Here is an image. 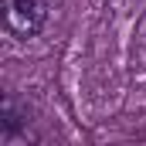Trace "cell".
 I'll list each match as a JSON object with an SVG mask.
<instances>
[{
    "label": "cell",
    "mask_w": 146,
    "mask_h": 146,
    "mask_svg": "<svg viewBox=\"0 0 146 146\" xmlns=\"http://www.w3.org/2000/svg\"><path fill=\"white\" fill-rule=\"evenodd\" d=\"M48 21V10L41 0H7V24H10V34L17 37H34L41 34Z\"/></svg>",
    "instance_id": "6da1fadb"
},
{
    "label": "cell",
    "mask_w": 146,
    "mask_h": 146,
    "mask_svg": "<svg viewBox=\"0 0 146 146\" xmlns=\"http://www.w3.org/2000/svg\"><path fill=\"white\" fill-rule=\"evenodd\" d=\"M21 115L14 112V102L10 99H3V106H0V139H10V136H17L21 133Z\"/></svg>",
    "instance_id": "7a4b0ae2"
}]
</instances>
